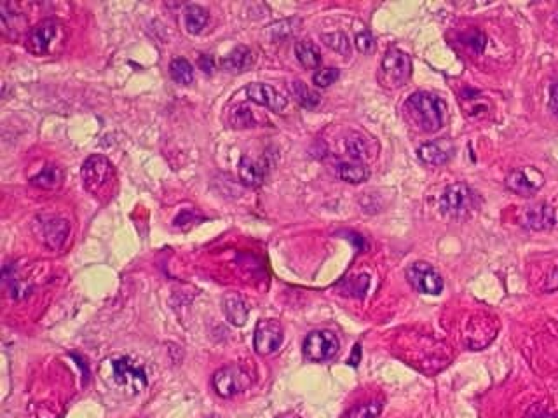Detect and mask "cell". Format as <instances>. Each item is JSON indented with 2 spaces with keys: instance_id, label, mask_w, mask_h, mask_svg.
<instances>
[{
  "instance_id": "cell-1",
  "label": "cell",
  "mask_w": 558,
  "mask_h": 418,
  "mask_svg": "<svg viewBox=\"0 0 558 418\" xmlns=\"http://www.w3.org/2000/svg\"><path fill=\"white\" fill-rule=\"evenodd\" d=\"M405 112L412 124L424 133H436L445 119V102L428 91L412 92L405 102Z\"/></svg>"
},
{
  "instance_id": "cell-2",
  "label": "cell",
  "mask_w": 558,
  "mask_h": 418,
  "mask_svg": "<svg viewBox=\"0 0 558 418\" xmlns=\"http://www.w3.org/2000/svg\"><path fill=\"white\" fill-rule=\"evenodd\" d=\"M65 41L63 25L55 18L42 19L37 23L26 37V49L33 56H49L55 51L58 42Z\"/></svg>"
},
{
  "instance_id": "cell-3",
  "label": "cell",
  "mask_w": 558,
  "mask_h": 418,
  "mask_svg": "<svg viewBox=\"0 0 558 418\" xmlns=\"http://www.w3.org/2000/svg\"><path fill=\"white\" fill-rule=\"evenodd\" d=\"M110 371L112 380H114L115 385L121 387L122 390H128L131 394L140 392L147 385V375H145L144 368L131 358H126V355L112 359Z\"/></svg>"
},
{
  "instance_id": "cell-4",
  "label": "cell",
  "mask_w": 558,
  "mask_h": 418,
  "mask_svg": "<svg viewBox=\"0 0 558 418\" xmlns=\"http://www.w3.org/2000/svg\"><path fill=\"white\" fill-rule=\"evenodd\" d=\"M412 75V60L399 49H390L380 63V80L384 86L396 89L409 82Z\"/></svg>"
},
{
  "instance_id": "cell-5",
  "label": "cell",
  "mask_w": 558,
  "mask_h": 418,
  "mask_svg": "<svg viewBox=\"0 0 558 418\" xmlns=\"http://www.w3.org/2000/svg\"><path fill=\"white\" fill-rule=\"evenodd\" d=\"M475 209V193L466 183H452L440 199V211L450 218H464Z\"/></svg>"
},
{
  "instance_id": "cell-6",
  "label": "cell",
  "mask_w": 558,
  "mask_h": 418,
  "mask_svg": "<svg viewBox=\"0 0 558 418\" xmlns=\"http://www.w3.org/2000/svg\"><path fill=\"white\" fill-rule=\"evenodd\" d=\"M211 383H213V389L218 396L229 400V397H234L248 390L250 385H252V378L241 366L230 365L220 368L211 378Z\"/></svg>"
},
{
  "instance_id": "cell-7",
  "label": "cell",
  "mask_w": 558,
  "mask_h": 418,
  "mask_svg": "<svg viewBox=\"0 0 558 418\" xmlns=\"http://www.w3.org/2000/svg\"><path fill=\"white\" fill-rule=\"evenodd\" d=\"M112 176H114V166L109 159L100 156V154L87 157L82 168H80V178H82L84 187L93 193H100L103 188L109 187Z\"/></svg>"
},
{
  "instance_id": "cell-8",
  "label": "cell",
  "mask_w": 558,
  "mask_h": 418,
  "mask_svg": "<svg viewBox=\"0 0 558 418\" xmlns=\"http://www.w3.org/2000/svg\"><path fill=\"white\" fill-rule=\"evenodd\" d=\"M338 348H340V343H338V338L335 336V333L328 330H318L309 333L304 340V355L306 359L313 363H325L333 359L337 355Z\"/></svg>"
},
{
  "instance_id": "cell-9",
  "label": "cell",
  "mask_w": 558,
  "mask_h": 418,
  "mask_svg": "<svg viewBox=\"0 0 558 418\" xmlns=\"http://www.w3.org/2000/svg\"><path fill=\"white\" fill-rule=\"evenodd\" d=\"M33 232L45 246L60 250L70 234V225L67 220L53 215H42L33 222Z\"/></svg>"
},
{
  "instance_id": "cell-10",
  "label": "cell",
  "mask_w": 558,
  "mask_h": 418,
  "mask_svg": "<svg viewBox=\"0 0 558 418\" xmlns=\"http://www.w3.org/2000/svg\"><path fill=\"white\" fill-rule=\"evenodd\" d=\"M410 286L424 295H440L444 291V279L426 262H415L407 269Z\"/></svg>"
},
{
  "instance_id": "cell-11",
  "label": "cell",
  "mask_w": 558,
  "mask_h": 418,
  "mask_svg": "<svg viewBox=\"0 0 558 418\" xmlns=\"http://www.w3.org/2000/svg\"><path fill=\"white\" fill-rule=\"evenodd\" d=\"M283 328L278 321L264 319L257 324L255 335H253V345H255L257 354L271 355L283 343Z\"/></svg>"
},
{
  "instance_id": "cell-12",
  "label": "cell",
  "mask_w": 558,
  "mask_h": 418,
  "mask_svg": "<svg viewBox=\"0 0 558 418\" xmlns=\"http://www.w3.org/2000/svg\"><path fill=\"white\" fill-rule=\"evenodd\" d=\"M544 185V176L536 168H520L508 174L506 187L517 195L530 197Z\"/></svg>"
},
{
  "instance_id": "cell-13",
  "label": "cell",
  "mask_w": 558,
  "mask_h": 418,
  "mask_svg": "<svg viewBox=\"0 0 558 418\" xmlns=\"http://www.w3.org/2000/svg\"><path fill=\"white\" fill-rule=\"evenodd\" d=\"M245 92L250 102L269 108L272 112H278V114L288 107V100L281 95L278 89L269 86V84L253 82L246 87Z\"/></svg>"
},
{
  "instance_id": "cell-14",
  "label": "cell",
  "mask_w": 558,
  "mask_h": 418,
  "mask_svg": "<svg viewBox=\"0 0 558 418\" xmlns=\"http://www.w3.org/2000/svg\"><path fill=\"white\" fill-rule=\"evenodd\" d=\"M555 209L546 203H537L525 208L520 215V225L534 232L549 230L555 227Z\"/></svg>"
},
{
  "instance_id": "cell-15",
  "label": "cell",
  "mask_w": 558,
  "mask_h": 418,
  "mask_svg": "<svg viewBox=\"0 0 558 418\" xmlns=\"http://www.w3.org/2000/svg\"><path fill=\"white\" fill-rule=\"evenodd\" d=\"M454 154V146L449 139H436V141L424 143L419 146L417 156L424 164L444 166L450 161Z\"/></svg>"
},
{
  "instance_id": "cell-16",
  "label": "cell",
  "mask_w": 558,
  "mask_h": 418,
  "mask_svg": "<svg viewBox=\"0 0 558 418\" xmlns=\"http://www.w3.org/2000/svg\"><path fill=\"white\" fill-rule=\"evenodd\" d=\"M237 173H240V180L242 185L250 188H259L265 180V168L264 164L255 159L245 156L241 157L240 161V168H237Z\"/></svg>"
},
{
  "instance_id": "cell-17",
  "label": "cell",
  "mask_w": 558,
  "mask_h": 418,
  "mask_svg": "<svg viewBox=\"0 0 558 418\" xmlns=\"http://www.w3.org/2000/svg\"><path fill=\"white\" fill-rule=\"evenodd\" d=\"M220 65L227 72H246L253 65L252 49L245 48V45H237L236 49H232L227 56L222 58Z\"/></svg>"
},
{
  "instance_id": "cell-18",
  "label": "cell",
  "mask_w": 558,
  "mask_h": 418,
  "mask_svg": "<svg viewBox=\"0 0 558 418\" xmlns=\"http://www.w3.org/2000/svg\"><path fill=\"white\" fill-rule=\"evenodd\" d=\"M337 171V176L340 178L342 181H348V183L358 185L363 183L370 178V169L365 162H356V161H349V162H340L335 168Z\"/></svg>"
},
{
  "instance_id": "cell-19",
  "label": "cell",
  "mask_w": 558,
  "mask_h": 418,
  "mask_svg": "<svg viewBox=\"0 0 558 418\" xmlns=\"http://www.w3.org/2000/svg\"><path fill=\"white\" fill-rule=\"evenodd\" d=\"M295 56L299 63L307 70H316L321 65V51L314 42L300 41L295 44Z\"/></svg>"
},
{
  "instance_id": "cell-20",
  "label": "cell",
  "mask_w": 558,
  "mask_h": 418,
  "mask_svg": "<svg viewBox=\"0 0 558 418\" xmlns=\"http://www.w3.org/2000/svg\"><path fill=\"white\" fill-rule=\"evenodd\" d=\"M63 178H65L63 169L51 164L42 168V171L36 174V176L30 180V183H32L33 187L44 188V191H55V188H58L61 183H63Z\"/></svg>"
},
{
  "instance_id": "cell-21",
  "label": "cell",
  "mask_w": 558,
  "mask_h": 418,
  "mask_svg": "<svg viewBox=\"0 0 558 418\" xmlns=\"http://www.w3.org/2000/svg\"><path fill=\"white\" fill-rule=\"evenodd\" d=\"M223 312H225L227 319L234 324V326H242L248 319V307H246L245 300L237 295H227L223 300Z\"/></svg>"
},
{
  "instance_id": "cell-22",
  "label": "cell",
  "mask_w": 558,
  "mask_h": 418,
  "mask_svg": "<svg viewBox=\"0 0 558 418\" xmlns=\"http://www.w3.org/2000/svg\"><path fill=\"white\" fill-rule=\"evenodd\" d=\"M208 19H210V13L201 6H188L183 13V23H186V28L188 33L192 35H199L203 30L206 28Z\"/></svg>"
},
{
  "instance_id": "cell-23",
  "label": "cell",
  "mask_w": 558,
  "mask_h": 418,
  "mask_svg": "<svg viewBox=\"0 0 558 418\" xmlns=\"http://www.w3.org/2000/svg\"><path fill=\"white\" fill-rule=\"evenodd\" d=\"M290 92L295 98V102L302 108H307V110H313V108H316L319 102H321L318 92H314L313 89L307 87V84H304L302 80H294V82L290 84Z\"/></svg>"
},
{
  "instance_id": "cell-24",
  "label": "cell",
  "mask_w": 558,
  "mask_h": 418,
  "mask_svg": "<svg viewBox=\"0 0 558 418\" xmlns=\"http://www.w3.org/2000/svg\"><path fill=\"white\" fill-rule=\"evenodd\" d=\"M169 73H171L173 80L180 86H191L194 82V67L186 58H175L169 63Z\"/></svg>"
},
{
  "instance_id": "cell-25",
  "label": "cell",
  "mask_w": 558,
  "mask_h": 418,
  "mask_svg": "<svg viewBox=\"0 0 558 418\" xmlns=\"http://www.w3.org/2000/svg\"><path fill=\"white\" fill-rule=\"evenodd\" d=\"M344 146H345V152H348V156L356 162H365L372 156L370 149H368L367 139L361 136V134H356V133L349 134V136L345 138Z\"/></svg>"
},
{
  "instance_id": "cell-26",
  "label": "cell",
  "mask_w": 558,
  "mask_h": 418,
  "mask_svg": "<svg viewBox=\"0 0 558 418\" xmlns=\"http://www.w3.org/2000/svg\"><path fill=\"white\" fill-rule=\"evenodd\" d=\"M321 41L325 42L326 48H330L335 53L342 54V56H349V54H351V42H349V37L344 32L323 33Z\"/></svg>"
},
{
  "instance_id": "cell-27",
  "label": "cell",
  "mask_w": 558,
  "mask_h": 418,
  "mask_svg": "<svg viewBox=\"0 0 558 418\" xmlns=\"http://www.w3.org/2000/svg\"><path fill=\"white\" fill-rule=\"evenodd\" d=\"M382 412V401H367L353 406L345 418H377Z\"/></svg>"
},
{
  "instance_id": "cell-28",
  "label": "cell",
  "mask_w": 558,
  "mask_h": 418,
  "mask_svg": "<svg viewBox=\"0 0 558 418\" xmlns=\"http://www.w3.org/2000/svg\"><path fill=\"white\" fill-rule=\"evenodd\" d=\"M230 124L234 127H252L255 126V115H253V110H250L248 107H237L230 112Z\"/></svg>"
},
{
  "instance_id": "cell-29",
  "label": "cell",
  "mask_w": 558,
  "mask_h": 418,
  "mask_svg": "<svg viewBox=\"0 0 558 418\" xmlns=\"http://www.w3.org/2000/svg\"><path fill=\"white\" fill-rule=\"evenodd\" d=\"M338 77H340V70H338V68H333V67L321 68V70H318L316 73H314L313 82L316 84L318 87L325 89V87L332 86V84L337 82Z\"/></svg>"
},
{
  "instance_id": "cell-30",
  "label": "cell",
  "mask_w": 558,
  "mask_h": 418,
  "mask_svg": "<svg viewBox=\"0 0 558 418\" xmlns=\"http://www.w3.org/2000/svg\"><path fill=\"white\" fill-rule=\"evenodd\" d=\"M354 45L361 54H370L375 48V41H373V35L368 32V30H363V32L356 33L354 37Z\"/></svg>"
},
{
  "instance_id": "cell-31",
  "label": "cell",
  "mask_w": 558,
  "mask_h": 418,
  "mask_svg": "<svg viewBox=\"0 0 558 418\" xmlns=\"http://www.w3.org/2000/svg\"><path fill=\"white\" fill-rule=\"evenodd\" d=\"M466 41H468L466 44L475 53H483L485 45H487V37H485V33L478 32V30H473V32L466 37Z\"/></svg>"
},
{
  "instance_id": "cell-32",
  "label": "cell",
  "mask_w": 558,
  "mask_h": 418,
  "mask_svg": "<svg viewBox=\"0 0 558 418\" xmlns=\"http://www.w3.org/2000/svg\"><path fill=\"white\" fill-rule=\"evenodd\" d=\"M199 67H201V70L205 73H213L215 70L213 58L208 56V54H201V56H199Z\"/></svg>"
},
{
  "instance_id": "cell-33",
  "label": "cell",
  "mask_w": 558,
  "mask_h": 418,
  "mask_svg": "<svg viewBox=\"0 0 558 418\" xmlns=\"http://www.w3.org/2000/svg\"><path fill=\"white\" fill-rule=\"evenodd\" d=\"M544 291H548V293H552V291H558V267H557L555 270H553L552 274H549L548 279H546Z\"/></svg>"
},
{
  "instance_id": "cell-34",
  "label": "cell",
  "mask_w": 558,
  "mask_h": 418,
  "mask_svg": "<svg viewBox=\"0 0 558 418\" xmlns=\"http://www.w3.org/2000/svg\"><path fill=\"white\" fill-rule=\"evenodd\" d=\"M549 107L553 108V112L558 114V80L552 86V95H549Z\"/></svg>"
},
{
  "instance_id": "cell-35",
  "label": "cell",
  "mask_w": 558,
  "mask_h": 418,
  "mask_svg": "<svg viewBox=\"0 0 558 418\" xmlns=\"http://www.w3.org/2000/svg\"><path fill=\"white\" fill-rule=\"evenodd\" d=\"M356 359L358 361H360V345H356L354 347V352H353V358L349 359V363H351L353 366H358V363H356Z\"/></svg>"
},
{
  "instance_id": "cell-36",
  "label": "cell",
  "mask_w": 558,
  "mask_h": 418,
  "mask_svg": "<svg viewBox=\"0 0 558 418\" xmlns=\"http://www.w3.org/2000/svg\"><path fill=\"white\" fill-rule=\"evenodd\" d=\"M278 418H299V417H295V415H283V417H278Z\"/></svg>"
}]
</instances>
